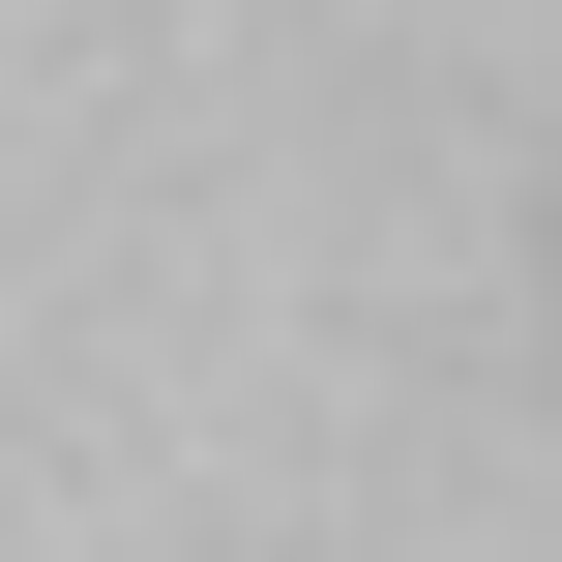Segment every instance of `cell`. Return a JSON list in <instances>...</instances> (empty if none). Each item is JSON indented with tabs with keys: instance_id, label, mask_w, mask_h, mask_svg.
I'll list each match as a JSON object with an SVG mask.
<instances>
[]
</instances>
